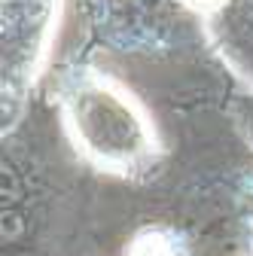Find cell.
I'll list each match as a JSON object with an SVG mask.
<instances>
[{
  "label": "cell",
  "mask_w": 253,
  "mask_h": 256,
  "mask_svg": "<svg viewBox=\"0 0 253 256\" xmlns=\"http://www.w3.org/2000/svg\"><path fill=\"white\" fill-rule=\"evenodd\" d=\"M122 256H196L189 235L168 222H146L128 241Z\"/></svg>",
  "instance_id": "5"
},
{
  "label": "cell",
  "mask_w": 253,
  "mask_h": 256,
  "mask_svg": "<svg viewBox=\"0 0 253 256\" xmlns=\"http://www.w3.org/2000/svg\"><path fill=\"white\" fill-rule=\"evenodd\" d=\"M64 0H0V119L4 138L24 119L28 101L49 74Z\"/></svg>",
  "instance_id": "2"
},
{
  "label": "cell",
  "mask_w": 253,
  "mask_h": 256,
  "mask_svg": "<svg viewBox=\"0 0 253 256\" xmlns=\"http://www.w3.org/2000/svg\"><path fill=\"white\" fill-rule=\"evenodd\" d=\"M202 40L232 80L253 92V0H223L202 18Z\"/></svg>",
  "instance_id": "4"
},
{
  "label": "cell",
  "mask_w": 253,
  "mask_h": 256,
  "mask_svg": "<svg viewBox=\"0 0 253 256\" xmlns=\"http://www.w3.org/2000/svg\"><path fill=\"white\" fill-rule=\"evenodd\" d=\"M70 150L98 174L146 183L165 165V140L132 86L92 61L61 64L49 86Z\"/></svg>",
  "instance_id": "1"
},
{
  "label": "cell",
  "mask_w": 253,
  "mask_h": 256,
  "mask_svg": "<svg viewBox=\"0 0 253 256\" xmlns=\"http://www.w3.org/2000/svg\"><path fill=\"white\" fill-rule=\"evenodd\" d=\"M235 214H238V235L241 256H253V171H241L235 183Z\"/></svg>",
  "instance_id": "6"
},
{
  "label": "cell",
  "mask_w": 253,
  "mask_h": 256,
  "mask_svg": "<svg viewBox=\"0 0 253 256\" xmlns=\"http://www.w3.org/2000/svg\"><path fill=\"white\" fill-rule=\"evenodd\" d=\"M180 4H183L189 12H192L196 18H204L208 12H214L220 4H223V0H180Z\"/></svg>",
  "instance_id": "8"
},
{
  "label": "cell",
  "mask_w": 253,
  "mask_h": 256,
  "mask_svg": "<svg viewBox=\"0 0 253 256\" xmlns=\"http://www.w3.org/2000/svg\"><path fill=\"white\" fill-rule=\"evenodd\" d=\"M86 12L98 43L119 55H171L202 30L180 0H86Z\"/></svg>",
  "instance_id": "3"
},
{
  "label": "cell",
  "mask_w": 253,
  "mask_h": 256,
  "mask_svg": "<svg viewBox=\"0 0 253 256\" xmlns=\"http://www.w3.org/2000/svg\"><path fill=\"white\" fill-rule=\"evenodd\" d=\"M229 119L235 125V132L253 152V92H241L229 101Z\"/></svg>",
  "instance_id": "7"
}]
</instances>
